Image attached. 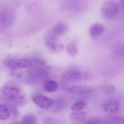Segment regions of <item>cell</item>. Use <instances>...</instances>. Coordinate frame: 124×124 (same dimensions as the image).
<instances>
[{
	"instance_id": "8fae6325",
	"label": "cell",
	"mask_w": 124,
	"mask_h": 124,
	"mask_svg": "<svg viewBox=\"0 0 124 124\" xmlns=\"http://www.w3.org/2000/svg\"><path fill=\"white\" fill-rule=\"evenodd\" d=\"M46 44L48 48L54 52H59L63 48V45L57 39L47 38Z\"/></svg>"
},
{
	"instance_id": "603a6c76",
	"label": "cell",
	"mask_w": 124,
	"mask_h": 124,
	"mask_svg": "<svg viewBox=\"0 0 124 124\" xmlns=\"http://www.w3.org/2000/svg\"><path fill=\"white\" fill-rule=\"evenodd\" d=\"M9 113H11L14 116H18L19 112L17 108L13 105H10L8 106Z\"/></svg>"
},
{
	"instance_id": "8992f818",
	"label": "cell",
	"mask_w": 124,
	"mask_h": 124,
	"mask_svg": "<svg viewBox=\"0 0 124 124\" xmlns=\"http://www.w3.org/2000/svg\"><path fill=\"white\" fill-rule=\"evenodd\" d=\"M29 77L31 81H39L46 80L49 76L46 70L42 68H36L31 70Z\"/></svg>"
},
{
	"instance_id": "ac0fdd59",
	"label": "cell",
	"mask_w": 124,
	"mask_h": 124,
	"mask_svg": "<svg viewBox=\"0 0 124 124\" xmlns=\"http://www.w3.org/2000/svg\"><path fill=\"white\" fill-rule=\"evenodd\" d=\"M65 103L61 99H57L53 100V103L51 107H52L53 110L56 112L61 110L64 108Z\"/></svg>"
},
{
	"instance_id": "9a60e30c",
	"label": "cell",
	"mask_w": 124,
	"mask_h": 124,
	"mask_svg": "<svg viewBox=\"0 0 124 124\" xmlns=\"http://www.w3.org/2000/svg\"><path fill=\"white\" fill-rule=\"evenodd\" d=\"M37 118L35 115L27 114L23 116L20 123L21 124H37Z\"/></svg>"
},
{
	"instance_id": "7402d4cb",
	"label": "cell",
	"mask_w": 124,
	"mask_h": 124,
	"mask_svg": "<svg viewBox=\"0 0 124 124\" xmlns=\"http://www.w3.org/2000/svg\"><path fill=\"white\" fill-rule=\"evenodd\" d=\"M110 124H124V118L119 116H113L111 118Z\"/></svg>"
},
{
	"instance_id": "44dd1931",
	"label": "cell",
	"mask_w": 124,
	"mask_h": 124,
	"mask_svg": "<svg viewBox=\"0 0 124 124\" xmlns=\"http://www.w3.org/2000/svg\"><path fill=\"white\" fill-rule=\"evenodd\" d=\"M43 124H62L61 122L52 116H48L44 119Z\"/></svg>"
},
{
	"instance_id": "d4e9b609",
	"label": "cell",
	"mask_w": 124,
	"mask_h": 124,
	"mask_svg": "<svg viewBox=\"0 0 124 124\" xmlns=\"http://www.w3.org/2000/svg\"><path fill=\"white\" fill-rule=\"evenodd\" d=\"M120 4L122 8H124V0H120Z\"/></svg>"
},
{
	"instance_id": "52a82bcc",
	"label": "cell",
	"mask_w": 124,
	"mask_h": 124,
	"mask_svg": "<svg viewBox=\"0 0 124 124\" xmlns=\"http://www.w3.org/2000/svg\"><path fill=\"white\" fill-rule=\"evenodd\" d=\"M33 101L39 107L44 110H46L50 108L53 102V100L52 99L41 95H38L34 97Z\"/></svg>"
},
{
	"instance_id": "5b68a950",
	"label": "cell",
	"mask_w": 124,
	"mask_h": 124,
	"mask_svg": "<svg viewBox=\"0 0 124 124\" xmlns=\"http://www.w3.org/2000/svg\"><path fill=\"white\" fill-rule=\"evenodd\" d=\"M68 26L66 23H58L52 28L47 38L57 39L58 37L65 34L68 30Z\"/></svg>"
},
{
	"instance_id": "5bb4252c",
	"label": "cell",
	"mask_w": 124,
	"mask_h": 124,
	"mask_svg": "<svg viewBox=\"0 0 124 124\" xmlns=\"http://www.w3.org/2000/svg\"><path fill=\"white\" fill-rule=\"evenodd\" d=\"M43 87L45 92L48 93H53L57 90L58 84L55 81L47 79L43 82Z\"/></svg>"
},
{
	"instance_id": "277c9868",
	"label": "cell",
	"mask_w": 124,
	"mask_h": 124,
	"mask_svg": "<svg viewBox=\"0 0 124 124\" xmlns=\"http://www.w3.org/2000/svg\"><path fill=\"white\" fill-rule=\"evenodd\" d=\"M32 62L25 59H7L3 62V65L7 68L19 69L29 67Z\"/></svg>"
},
{
	"instance_id": "7c38bea8",
	"label": "cell",
	"mask_w": 124,
	"mask_h": 124,
	"mask_svg": "<svg viewBox=\"0 0 124 124\" xmlns=\"http://www.w3.org/2000/svg\"><path fill=\"white\" fill-rule=\"evenodd\" d=\"M71 124H83L87 118V114L84 111L71 113L70 115Z\"/></svg>"
},
{
	"instance_id": "484cf974",
	"label": "cell",
	"mask_w": 124,
	"mask_h": 124,
	"mask_svg": "<svg viewBox=\"0 0 124 124\" xmlns=\"http://www.w3.org/2000/svg\"><path fill=\"white\" fill-rule=\"evenodd\" d=\"M10 124H21L20 122H12Z\"/></svg>"
},
{
	"instance_id": "3957f363",
	"label": "cell",
	"mask_w": 124,
	"mask_h": 124,
	"mask_svg": "<svg viewBox=\"0 0 124 124\" xmlns=\"http://www.w3.org/2000/svg\"><path fill=\"white\" fill-rule=\"evenodd\" d=\"M15 15L13 11L5 9L0 11V32L5 30L14 22Z\"/></svg>"
},
{
	"instance_id": "4fadbf2b",
	"label": "cell",
	"mask_w": 124,
	"mask_h": 124,
	"mask_svg": "<svg viewBox=\"0 0 124 124\" xmlns=\"http://www.w3.org/2000/svg\"><path fill=\"white\" fill-rule=\"evenodd\" d=\"M69 90L71 93L81 95L91 93L93 91L91 88L80 86H72L69 88Z\"/></svg>"
},
{
	"instance_id": "6da1fadb",
	"label": "cell",
	"mask_w": 124,
	"mask_h": 124,
	"mask_svg": "<svg viewBox=\"0 0 124 124\" xmlns=\"http://www.w3.org/2000/svg\"><path fill=\"white\" fill-rule=\"evenodd\" d=\"M4 95L14 104L22 106L25 104V98L20 88L14 84H7L3 89Z\"/></svg>"
},
{
	"instance_id": "2e32d148",
	"label": "cell",
	"mask_w": 124,
	"mask_h": 124,
	"mask_svg": "<svg viewBox=\"0 0 124 124\" xmlns=\"http://www.w3.org/2000/svg\"><path fill=\"white\" fill-rule=\"evenodd\" d=\"M9 114L8 106L4 104H0V120L4 121L8 119Z\"/></svg>"
},
{
	"instance_id": "e0dca14e",
	"label": "cell",
	"mask_w": 124,
	"mask_h": 124,
	"mask_svg": "<svg viewBox=\"0 0 124 124\" xmlns=\"http://www.w3.org/2000/svg\"><path fill=\"white\" fill-rule=\"evenodd\" d=\"M66 51L71 56H75L78 52L77 44L74 42L69 44L66 47Z\"/></svg>"
},
{
	"instance_id": "7a4b0ae2",
	"label": "cell",
	"mask_w": 124,
	"mask_h": 124,
	"mask_svg": "<svg viewBox=\"0 0 124 124\" xmlns=\"http://www.w3.org/2000/svg\"><path fill=\"white\" fill-rule=\"evenodd\" d=\"M119 7L116 2L108 0L105 2L101 9L102 16L106 20L113 19L118 14Z\"/></svg>"
},
{
	"instance_id": "ffe728a7",
	"label": "cell",
	"mask_w": 124,
	"mask_h": 124,
	"mask_svg": "<svg viewBox=\"0 0 124 124\" xmlns=\"http://www.w3.org/2000/svg\"><path fill=\"white\" fill-rule=\"evenodd\" d=\"M86 104L84 101H79L74 103L71 107V110L78 112L83 110L86 107Z\"/></svg>"
},
{
	"instance_id": "ba28073f",
	"label": "cell",
	"mask_w": 124,
	"mask_h": 124,
	"mask_svg": "<svg viewBox=\"0 0 124 124\" xmlns=\"http://www.w3.org/2000/svg\"><path fill=\"white\" fill-rule=\"evenodd\" d=\"M82 74L78 70L70 69L63 73L62 77L65 80L70 81H78L82 79Z\"/></svg>"
},
{
	"instance_id": "d6986e66",
	"label": "cell",
	"mask_w": 124,
	"mask_h": 124,
	"mask_svg": "<svg viewBox=\"0 0 124 124\" xmlns=\"http://www.w3.org/2000/svg\"><path fill=\"white\" fill-rule=\"evenodd\" d=\"M101 92L105 94H110L115 92L116 87L113 85L111 84L106 85L101 87Z\"/></svg>"
},
{
	"instance_id": "cb8c5ba5",
	"label": "cell",
	"mask_w": 124,
	"mask_h": 124,
	"mask_svg": "<svg viewBox=\"0 0 124 124\" xmlns=\"http://www.w3.org/2000/svg\"><path fill=\"white\" fill-rule=\"evenodd\" d=\"M84 124H102L101 120L98 118L91 119L87 121Z\"/></svg>"
},
{
	"instance_id": "9c48e42d",
	"label": "cell",
	"mask_w": 124,
	"mask_h": 124,
	"mask_svg": "<svg viewBox=\"0 0 124 124\" xmlns=\"http://www.w3.org/2000/svg\"><path fill=\"white\" fill-rule=\"evenodd\" d=\"M120 108V104L116 100L113 99H109L106 100L103 104V108L104 110L108 113H116L118 111Z\"/></svg>"
},
{
	"instance_id": "30bf717a",
	"label": "cell",
	"mask_w": 124,
	"mask_h": 124,
	"mask_svg": "<svg viewBox=\"0 0 124 124\" xmlns=\"http://www.w3.org/2000/svg\"><path fill=\"white\" fill-rule=\"evenodd\" d=\"M105 27L99 23H96L92 25L89 28V33L92 39H95L102 35L105 31Z\"/></svg>"
}]
</instances>
